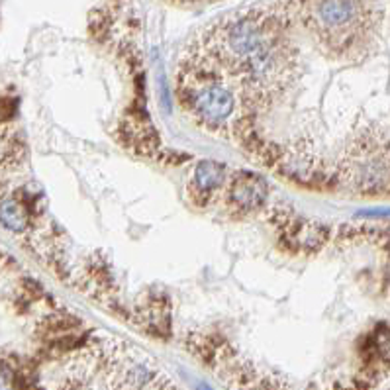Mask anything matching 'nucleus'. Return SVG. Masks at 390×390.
Returning a JSON list of instances; mask_svg holds the SVG:
<instances>
[{"label":"nucleus","instance_id":"nucleus-1","mask_svg":"<svg viewBox=\"0 0 390 390\" xmlns=\"http://www.w3.org/2000/svg\"><path fill=\"white\" fill-rule=\"evenodd\" d=\"M183 100L193 116L210 130L228 124L236 112L231 88L214 71H196L184 76Z\"/></svg>","mask_w":390,"mask_h":390},{"label":"nucleus","instance_id":"nucleus-2","mask_svg":"<svg viewBox=\"0 0 390 390\" xmlns=\"http://www.w3.org/2000/svg\"><path fill=\"white\" fill-rule=\"evenodd\" d=\"M269 198V186L265 179L251 171H238L229 179L228 202L239 214L257 212Z\"/></svg>","mask_w":390,"mask_h":390},{"label":"nucleus","instance_id":"nucleus-3","mask_svg":"<svg viewBox=\"0 0 390 390\" xmlns=\"http://www.w3.org/2000/svg\"><path fill=\"white\" fill-rule=\"evenodd\" d=\"M314 16L316 24L322 30L337 32L353 24L357 16V2L355 0H318Z\"/></svg>","mask_w":390,"mask_h":390},{"label":"nucleus","instance_id":"nucleus-4","mask_svg":"<svg viewBox=\"0 0 390 390\" xmlns=\"http://www.w3.org/2000/svg\"><path fill=\"white\" fill-rule=\"evenodd\" d=\"M193 190L198 196H210L216 190H220L226 183V165L224 163L204 159V161L196 163L195 171H193Z\"/></svg>","mask_w":390,"mask_h":390},{"label":"nucleus","instance_id":"nucleus-5","mask_svg":"<svg viewBox=\"0 0 390 390\" xmlns=\"http://www.w3.org/2000/svg\"><path fill=\"white\" fill-rule=\"evenodd\" d=\"M0 224L10 231L20 234L28 228L30 218H28V210L24 204L16 198H2L0 200Z\"/></svg>","mask_w":390,"mask_h":390},{"label":"nucleus","instance_id":"nucleus-6","mask_svg":"<svg viewBox=\"0 0 390 390\" xmlns=\"http://www.w3.org/2000/svg\"><path fill=\"white\" fill-rule=\"evenodd\" d=\"M0 390H14V377L8 368H0Z\"/></svg>","mask_w":390,"mask_h":390}]
</instances>
